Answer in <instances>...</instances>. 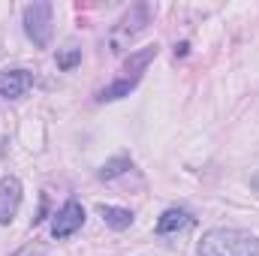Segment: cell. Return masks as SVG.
Returning <instances> with one entry per match:
<instances>
[{
  "label": "cell",
  "mask_w": 259,
  "mask_h": 256,
  "mask_svg": "<svg viewBox=\"0 0 259 256\" xmlns=\"http://www.w3.org/2000/svg\"><path fill=\"white\" fill-rule=\"evenodd\" d=\"M199 256H259V238L241 229H211L199 241Z\"/></svg>",
  "instance_id": "obj_1"
},
{
  "label": "cell",
  "mask_w": 259,
  "mask_h": 256,
  "mask_svg": "<svg viewBox=\"0 0 259 256\" xmlns=\"http://www.w3.org/2000/svg\"><path fill=\"white\" fill-rule=\"evenodd\" d=\"M151 18H154L151 3H133L127 12L121 15V21L112 27V33H109V49H112L115 55H121L130 42H133V36H139V33L151 24Z\"/></svg>",
  "instance_id": "obj_2"
},
{
  "label": "cell",
  "mask_w": 259,
  "mask_h": 256,
  "mask_svg": "<svg viewBox=\"0 0 259 256\" xmlns=\"http://www.w3.org/2000/svg\"><path fill=\"white\" fill-rule=\"evenodd\" d=\"M52 12L55 6L49 0H36L24 6V33L36 49H46L52 42Z\"/></svg>",
  "instance_id": "obj_3"
},
{
  "label": "cell",
  "mask_w": 259,
  "mask_h": 256,
  "mask_svg": "<svg viewBox=\"0 0 259 256\" xmlns=\"http://www.w3.org/2000/svg\"><path fill=\"white\" fill-rule=\"evenodd\" d=\"M81 226H84V208H81V202L69 199V202H64V208H61V211L55 214V220H52V235L61 241V238L75 235Z\"/></svg>",
  "instance_id": "obj_4"
},
{
  "label": "cell",
  "mask_w": 259,
  "mask_h": 256,
  "mask_svg": "<svg viewBox=\"0 0 259 256\" xmlns=\"http://www.w3.org/2000/svg\"><path fill=\"white\" fill-rule=\"evenodd\" d=\"M21 205V181L15 175L0 178V226H9Z\"/></svg>",
  "instance_id": "obj_5"
},
{
  "label": "cell",
  "mask_w": 259,
  "mask_h": 256,
  "mask_svg": "<svg viewBox=\"0 0 259 256\" xmlns=\"http://www.w3.org/2000/svg\"><path fill=\"white\" fill-rule=\"evenodd\" d=\"M33 88V75L27 69H6L0 72V97L3 100H21Z\"/></svg>",
  "instance_id": "obj_6"
},
{
  "label": "cell",
  "mask_w": 259,
  "mask_h": 256,
  "mask_svg": "<svg viewBox=\"0 0 259 256\" xmlns=\"http://www.w3.org/2000/svg\"><path fill=\"white\" fill-rule=\"evenodd\" d=\"M157 52H160V49H157V42H151V46H142L139 52H133L127 61H124V72H127L124 78H133V81H139V75H142V72L148 69V64L157 58Z\"/></svg>",
  "instance_id": "obj_7"
},
{
  "label": "cell",
  "mask_w": 259,
  "mask_h": 256,
  "mask_svg": "<svg viewBox=\"0 0 259 256\" xmlns=\"http://www.w3.org/2000/svg\"><path fill=\"white\" fill-rule=\"evenodd\" d=\"M190 223H193V217L184 208H166L160 214V220H157V232L160 235H172V232H178V229H184Z\"/></svg>",
  "instance_id": "obj_8"
},
{
  "label": "cell",
  "mask_w": 259,
  "mask_h": 256,
  "mask_svg": "<svg viewBox=\"0 0 259 256\" xmlns=\"http://www.w3.org/2000/svg\"><path fill=\"white\" fill-rule=\"evenodd\" d=\"M100 217L106 220V226H112V229H130V223H133V211L130 208H118V205H100Z\"/></svg>",
  "instance_id": "obj_9"
},
{
  "label": "cell",
  "mask_w": 259,
  "mask_h": 256,
  "mask_svg": "<svg viewBox=\"0 0 259 256\" xmlns=\"http://www.w3.org/2000/svg\"><path fill=\"white\" fill-rule=\"evenodd\" d=\"M136 91V81L133 78H118V81H112V84H106L103 91H100V103H115V100H124Z\"/></svg>",
  "instance_id": "obj_10"
},
{
  "label": "cell",
  "mask_w": 259,
  "mask_h": 256,
  "mask_svg": "<svg viewBox=\"0 0 259 256\" xmlns=\"http://www.w3.org/2000/svg\"><path fill=\"white\" fill-rule=\"evenodd\" d=\"M130 166H133V160H130V157H115V160L103 163V169H100V178H103V181H112V178L124 175Z\"/></svg>",
  "instance_id": "obj_11"
},
{
  "label": "cell",
  "mask_w": 259,
  "mask_h": 256,
  "mask_svg": "<svg viewBox=\"0 0 259 256\" xmlns=\"http://www.w3.org/2000/svg\"><path fill=\"white\" fill-rule=\"evenodd\" d=\"M58 69H64V72H69L72 66H78L81 64V49H75V46H66V49H61L58 52Z\"/></svg>",
  "instance_id": "obj_12"
},
{
  "label": "cell",
  "mask_w": 259,
  "mask_h": 256,
  "mask_svg": "<svg viewBox=\"0 0 259 256\" xmlns=\"http://www.w3.org/2000/svg\"><path fill=\"white\" fill-rule=\"evenodd\" d=\"M187 49H190V42H181V46H175V55H181V58H184V55H187Z\"/></svg>",
  "instance_id": "obj_13"
},
{
  "label": "cell",
  "mask_w": 259,
  "mask_h": 256,
  "mask_svg": "<svg viewBox=\"0 0 259 256\" xmlns=\"http://www.w3.org/2000/svg\"><path fill=\"white\" fill-rule=\"evenodd\" d=\"M15 256H36V250H33V247H21Z\"/></svg>",
  "instance_id": "obj_14"
}]
</instances>
